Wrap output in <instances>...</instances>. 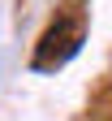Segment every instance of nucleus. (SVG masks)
<instances>
[{
	"label": "nucleus",
	"mask_w": 112,
	"mask_h": 121,
	"mask_svg": "<svg viewBox=\"0 0 112 121\" xmlns=\"http://www.w3.org/2000/svg\"><path fill=\"white\" fill-rule=\"evenodd\" d=\"M78 43H82V17H60V22L39 39L35 69H60V65L78 52Z\"/></svg>",
	"instance_id": "obj_1"
}]
</instances>
